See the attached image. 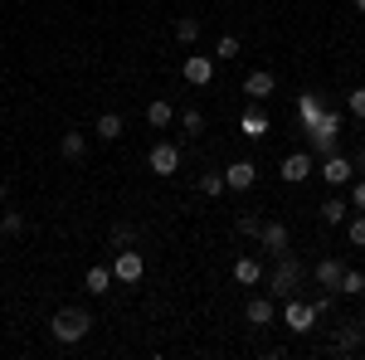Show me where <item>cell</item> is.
<instances>
[{
    "instance_id": "obj_31",
    "label": "cell",
    "mask_w": 365,
    "mask_h": 360,
    "mask_svg": "<svg viewBox=\"0 0 365 360\" xmlns=\"http://www.w3.org/2000/svg\"><path fill=\"white\" fill-rule=\"evenodd\" d=\"M234 229H239V239H258L263 220H258V215H239V224H234Z\"/></svg>"
},
{
    "instance_id": "obj_6",
    "label": "cell",
    "mask_w": 365,
    "mask_h": 360,
    "mask_svg": "<svg viewBox=\"0 0 365 360\" xmlns=\"http://www.w3.org/2000/svg\"><path fill=\"white\" fill-rule=\"evenodd\" d=\"M180 78H185L190 88H210V83H215V54H185Z\"/></svg>"
},
{
    "instance_id": "obj_30",
    "label": "cell",
    "mask_w": 365,
    "mask_h": 360,
    "mask_svg": "<svg viewBox=\"0 0 365 360\" xmlns=\"http://www.w3.org/2000/svg\"><path fill=\"white\" fill-rule=\"evenodd\" d=\"M346 234H351V244H356V249H365V210L356 215V220L346 215Z\"/></svg>"
},
{
    "instance_id": "obj_27",
    "label": "cell",
    "mask_w": 365,
    "mask_h": 360,
    "mask_svg": "<svg viewBox=\"0 0 365 360\" xmlns=\"http://www.w3.org/2000/svg\"><path fill=\"white\" fill-rule=\"evenodd\" d=\"M175 39H180V44H195L200 39V20L195 15H180V20H175Z\"/></svg>"
},
{
    "instance_id": "obj_24",
    "label": "cell",
    "mask_w": 365,
    "mask_h": 360,
    "mask_svg": "<svg viewBox=\"0 0 365 360\" xmlns=\"http://www.w3.org/2000/svg\"><path fill=\"white\" fill-rule=\"evenodd\" d=\"M93 132H98V141H117V137H122V132H127V122H122V117H117V112H103V117H98V127H93Z\"/></svg>"
},
{
    "instance_id": "obj_29",
    "label": "cell",
    "mask_w": 365,
    "mask_h": 360,
    "mask_svg": "<svg viewBox=\"0 0 365 360\" xmlns=\"http://www.w3.org/2000/svg\"><path fill=\"white\" fill-rule=\"evenodd\" d=\"M132 244H137V229H132L127 220H117L113 224V249H132Z\"/></svg>"
},
{
    "instance_id": "obj_20",
    "label": "cell",
    "mask_w": 365,
    "mask_h": 360,
    "mask_svg": "<svg viewBox=\"0 0 365 360\" xmlns=\"http://www.w3.org/2000/svg\"><path fill=\"white\" fill-rule=\"evenodd\" d=\"M234 282H239V287H258V282H263V263L249 258V253L234 258Z\"/></svg>"
},
{
    "instance_id": "obj_25",
    "label": "cell",
    "mask_w": 365,
    "mask_h": 360,
    "mask_svg": "<svg viewBox=\"0 0 365 360\" xmlns=\"http://www.w3.org/2000/svg\"><path fill=\"white\" fill-rule=\"evenodd\" d=\"M200 195H205V200H215V195H225V170H200Z\"/></svg>"
},
{
    "instance_id": "obj_8",
    "label": "cell",
    "mask_w": 365,
    "mask_h": 360,
    "mask_svg": "<svg viewBox=\"0 0 365 360\" xmlns=\"http://www.w3.org/2000/svg\"><path fill=\"white\" fill-rule=\"evenodd\" d=\"M351 170H356V161H351V156H341V151H331V156H322V180H327L331 190H341V185H351Z\"/></svg>"
},
{
    "instance_id": "obj_18",
    "label": "cell",
    "mask_w": 365,
    "mask_h": 360,
    "mask_svg": "<svg viewBox=\"0 0 365 360\" xmlns=\"http://www.w3.org/2000/svg\"><path fill=\"white\" fill-rule=\"evenodd\" d=\"M268 132H273V122H268V117H263L258 108H249L244 117H239V137H249V141H263Z\"/></svg>"
},
{
    "instance_id": "obj_26",
    "label": "cell",
    "mask_w": 365,
    "mask_h": 360,
    "mask_svg": "<svg viewBox=\"0 0 365 360\" xmlns=\"http://www.w3.org/2000/svg\"><path fill=\"white\" fill-rule=\"evenodd\" d=\"M175 122H180V132H185V137H200V132H205V112H195V108L175 112Z\"/></svg>"
},
{
    "instance_id": "obj_4",
    "label": "cell",
    "mask_w": 365,
    "mask_h": 360,
    "mask_svg": "<svg viewBox=\"0 0 365 360\" xmlns=\"http://www.w3.org/2000/svg\"><path fill=\"white\" fill-rule=\"evenodd\" d=\"M278 317H282V326H287V331H297V336H307L312 326L322 322V317H317V307H312L307 297H297V292H292L287 302H278Z\"/></svg>"
},
{
    "instance_id": "obj_3",
    "label": "cell",
    "mask_w": 365,
    "mask_h": 360,
    "mask_svg": "<svg viewBox=\"0 0 365 360\" xmlns=\"http://www.w3.org/2000/svg\"><path fill=\"white\" fill-rule=\"evenodd\" d=\"M341 127H346V117H341L336 108H327V112H322V122L307 127L312 156H317V161H322V156H331V151H341Z\"/></svg>"
},
{
    "instance_id": "obj_1",
    "label": "cell",
    "mask_w": 365,
    "mask_h": 360,
    "mask_svg": "<svg viewBox=\"0 0 365 360\" xmlns=\"http://www.w3.org/2000/svg\"><path fill=\"white\" fill-rule=\"evenodd\" d=\"M302 277H307L302 258H297L292 249L278 253V258H273V277H268V297H273V302H287V297L302 287Z\"/></svg>"
},
{
    "instance_id": "obj_32",
    "label": "cell",
    "mask_w": 365,
    "mask_h": 360,
    "mask_svg": "<svg viewBox=\"0 0 365 360\" xmlns=\"http://www.w3.org/2000/svg\"><path fill=\"white\" fill-rule=\"evenodd\" d=\"M215 58H225V63H234V58H239V39H234V34H225V39L215 44Z\"/></svg>"
},
{
    "instance_id": "obj_33",
    "label": "cell",
    "mask_w": 365,
    "mask_h": 360,
    "mask_svg": "<svg viewBox=\"0 0 365 360\" xmlns=\"http://www.w3.org/2000/svg\"><path fill=\"white\" fill-rule=\"evenodd\" d=\"M312 307H317V317H331V312H336V292H317Z\"/></svg>"
},
{
    "instance_id": "obj_12",
    "label": "cell",
    "mask_w": 365,
    "mask_h": 360,
    "mask_svg": "<svg viewBox=\"0 0 365 360\" xmlns=\"http://www.w3.org/2000/svg\"><path fill=\"white\" fill-rule=\"evenodd\" d=\"M244 322H249V326H273V322H278V302H273L268 292H263V297H249V302H244Z\"/></svg>"
},
{
    "instance_id": "obj_5",
    "label": "cell",
    "mask_w": 365,
    "mask_h": 360,
    "mask_svg": "<svg viewBox=\"0 0 365 360\" xmlns=\"http://www.w3.org/2000/svg\"><path fill=\"white\" fill-rule=\"evenodd\" d=\"M108 268H113V282H141L146 277V258H141V249H117V258Z\"/></svg>"
},
{
    "instance_id": "obj_14",
    "label": "cell",
    "mask_w": 365,
    "mask_h": 360,
    "mask_svg": "<svg viewBox=\"0 0 365 360\" xmlns=\"http://www.w3.org/2000/svg\"><path fill=\"white\" fill-rule=\"evenodd\" d=\"M312 161H317L312 151H292V156H287V161L278 166V175L287 180V185H302V180L312 175Z\"/></svg>"
},
{
    "instance_id": "obj_15",
    "label": "cell",
    "mask_w": 365,
    "mask_h": 360,
    "mask_svg": "<svg viewBox=\"0 0 365 360\" xmlns=\"http://www.w3.org/2000/svg\"><path fill=\"white\" fill-rule=\"evenodd\" d=\"M322 112H327V98L322 93H297V122H302V132L322 122Z\"/></svg>"
},
{
    "instance_id": "obj_35",
    "label": "cell",
    "mask_w": 365,
    "mask_h": 360,
    "mask_svg": "<svg viewBox=\"0 0 365 360\" xmlns=\"http://www.w3.org/2000/svg\"><path fill=\"white\" fill-rule=\"evenodd\" d=\"M351 210H365V175L351 185Z\"/></svg>"
},
{
    "instance_id": "obj_2",
    "label": "cell",
    "mask_w": 365,
    "mask_h": 360,
    "mask_svg": "<svg viewBox=\"0 0 365 360\" xmlns=\"http://www.w3.org/2000/svg\"><path fill=\"white\" fill-rule=\"evenodd\" d=\"M88 331H93V312L88 307H58L54 317H49V336H54L58 346H78Z\"/></svg>"
},
{
    "instance_id": "obj_11",
    "label": "cell",
    "mask_w": 365,
    "mask_h": 360,
    "mask_svg": "<svg viewBox=\"0 0 365 360\" xmlns=\"http://www.w3.org/2000/svg\"><path fill=\"white\" fill-rule=\"evenodd\" d=\"M253 180H258V166L249 156H239V161L225 166V190H253Z\"/></svg>"
},
{
    "instance_id": "obj_7",
    "label": "cell",
    "mask_w": 365,
    "mask_h": 360,
    "mask_svg": "<svg viewBox=\"0 0 365 360\" xmlns=\"http://www.w3.org/2000/svg\"><path fill=\"white\" fill-rule=\"evenodd\" d=\"M331 351L336 356H361L365 351V322H341L331 336Z\"/></svg>"
},
{
    "instance_id": "obj_21",
    "label": "cell",
    "mask_w": 365,
    "mask_h": 360,
    "mask_svg": "<svg viewBox=\"0 0 365 360\" xmlns=\"http://www.w3.org/2000/svg\"><path fill=\"white\" fill-rule=\"evenodd\" d=\"M58 156H63V161H83L88 156V137L83 132H63V137H58Z\"/></svg>"
},
{
    "instance_id": "obj_9",
    "label": "cell",
    "mask_w": 365,
    "mask_h": 360,
    "mask_svg": "<svg viewBox=\"0 0 365 360\" xmlns=\"http://www.w3.org/2000/svg\"><path fill=\"white\" fill-rule=\"evenodd\" d=\"M146 166L156 170V175H175V170H180V146H175V141H156L151 156H146Z\"/></svg>"
},
{
    "instance_id": "obj_13",
    "label": "cell",
    "mask_w": 365,
    "mask_h": 360,
    "mask_svg": "<svg viewBox=\"0 0 365 360\" xmlns=\"http://www.w3.org/2000/svg\"><path fill=\"white\" fill-rule=\"evenodd\" d=\"M273 88H278L273 68H253L249 78H244V93H249V103H268V98H273Z\"/></svg>"
},
{
    "instance_id": "obj_39",
    "label": "cell",
    "mask_w": 365,
    "mask_h": 360,
    "mask_svg": "<svg viewBox=\"0 0 365 360\" xmlns=\"http://www.w3.org/2000/svg\"><path fill=\"white\" fill-rule=\"evenodd\" d=\"M361 322H365V312H361Z\"/></svg>"
},
{
    "instance_id": "obj_22",
    "label": "cell",
    "mask_w": 365,
    "mask_h": 360,
    "mask_svg": "<svg viewBox=\"0 0 365 360\" xmlns=\"http://www.w3.org/2000/svg\"><path fill=\"white\" fill-rule=\"evenodd\" d=\"M146 122H151V132H166L170 122H175V108H170L166 98H156V103L146 108Z\"/></svg>"
},
{
    "instance_id": "obj_10",
    "label": "cell",
    "mask_w": 365,
    "mask_h": 360,
    "mask_svg": "<svg viewBox=\"0 0 365 360\" xmlns=\"http://www.w3.org/2000/svg\"><path fill=\"white\" fill-rule=\"evenodd\" d=\"M258 244H263V253H268V258H278V253H287L292 234H287V224H282V220H268L263 229H258Z\"/></svg>"
},
{
    "instance_id": "obj_16",
    "label": "cell",
    "mask_w": 365,
    "mask_h": 360,
    "mask_svg": "<svg viewBox=\"0 0 365 360\" xmlns=\"http://www.w3.org/2000/svg\"><path fill=\"white\" fill-rule=\"evenodd\" d=\"M341 273H346V263H341V258H322V263H317V268H312V282H317V287H322V292H336Z\"/></svg>"
},
{
    "instance_id": "obj_19",
    "label": "cell",
    "mask_w": 365,
    "mask_h": 360,
    "mask_svg": "<svg viewBox=\"0 0 365 360\" xmlns=\"http://www.w3.org/2000/svg\"><path fill=\"white\" fill-rule=\"evenodd\" d=\"M317 215H322V224H346V215H351V200H346V195H327V200L317 205Z\"/></svg>"
},
{
    "instance_id": "obj_37",
    "label": "cell",
    "mask_w": 365,
    "mask_h": 360,
    "mask_svg": "<svg viewBox=\"0 0 365 360\" xmlns=\"http://www.w3.org/2000/svg\"><path fill=\"white\" fill-rule=\"evenodd\" d=\"M5 195H10V185H5V175H0V205H5Z\"/></svg>"
},
{
    "instance_id": "obj_36",
    "label": "cell",
    "mask_w": 365,
    "mask_h": 360,
    "mask_svg": "<svg viewBox=\"0 0 365 360\" xmlns=\"http://www.w3.org/2000/svg\"><path fill=\"white\" fill-rule=\"evenodd\" d=\"M351 161H356V170H365V146L356 151V156H351Z\"/></svg>"
},
{
    "instance_id": "obj_34",
    "label": "cell",
    "mask_w": 365,
    "mask_h": 360,
    "mask_svg": "<svg viewBox=\"0 0 365 360\" xmlns=\"http://www.w3.org/2000/svg\"><path fill=\"white\" fill-rule=\"evenodd\" d=\"M346 103H351V117L365 122V88H351V98H346Z\"/></svg>"
},
{
    "instance_id": "obj_38",
    "label": "cell",
    "mask_w": 365,
    "mask_h": 360,
    "mask_svg": "<svg viewBox=\"0 0 365 360\" xmlns=\"http://www.w3.org/2000/svg\"><path fill=\"white\" fill-rule=\"evenodd\" d=\"M351 5H356V10H361V15H365V0H351Z\"/></svg>"
},
{
    "instance_id": "obj_17",
    "label": "cell",
    "mask_w": 365,
    "mask_h": 360,
    "mask_svg": "<svg viewBox=\"0 0 365 360\" xmlns=\"http://www.w3.org/2000/svg\"><path fill=\"white\" fill-rule=\"evenodd\" d=\"M83 292L88 297H103V292H113V268L108 263H93L83 273Z\"/></svg>"
},
{
    "instance_id": "obj_28",
    "label": "cell",
    "mask_w": 365,
    "mask_h": 360,
    "mask_svg": "<svg viewBox=\"0 0 365 360\" xmlns=\"http://www.w3.org/2000/svg\"><path fill=\"white\" fill-rule=\"evenodd\" d=\"M0 234L20 239V234H25V215H20V210H5V215H0Z\"/></svg>"
},
{
    "instance_id": "obj_23",
    "label": "cell",
    "mask_w": 365,
    "mask_h": 360,
    "mask_svg": "<svg viewBox=\"0 0 365 360\" xmlns=\"http://www.w3.org/2000/svg\"><path fill=\"white\" fill-rule=\"evenodd\" d=\"M336 297H365V273H361V268H346V273H341Z\"/></svg>"
}]
</instances>
